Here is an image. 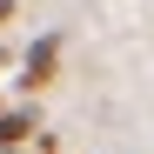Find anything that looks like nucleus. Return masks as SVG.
<instances>
[{"label": "nucleus", "instance_id": "20e7f679", "mask_svg": "<svg viewBox=\"0 0 154 154\" xmlns=\"http://www.w3.org/2000/svg\"><path fill=\"white\" fill-rule=\"evenodd\" d=\"M0 154H27V147H0Z\"/></svg>", "mask_w": 154, "mask_h": 154}, {"label": "nucleus", "instance_id": "f03ea898", "mask_svg": "<svg viewBox=\"0 0 154 154\" xmlns=\"http://www.w3.org/2000/svg\"><path fill=\"white\" fill-rule=\"evenodd\" d=\"M34 127H40L34 107H0V147H27V141H34Z\"/></svg>", "mask_w": 154, "mask_h": 154}, {"label": "nucleus", "instance_id": "f257e3e1", "mask_svg": "<svg viewBox=\"0 0 154 154\" xmlns=\"http://www.w3.org/2000/svg\"><path fill=\"white\" fill-rule=\"evenodd\" d=\"M54 74H60V34H40V40L27 47V74H20V87H27V94H40Z\"/></svg>", "mask_w": 154, "mask_h": 154}, {"label": "nucleus", "instance_id": "7ed1b4c3", "mask_svg": "<svg viewBox=\"0 0 154 154\" xmlns=\"http://www.w3.org/2000/svg\"><path fill=\"white\" fill-rule=\"evenodd\" d=\"M14 14H20V0H0V27H7V20H14Z\"/></svg>", "mask_w": 154, "mask_h": 154}]
</instances>
